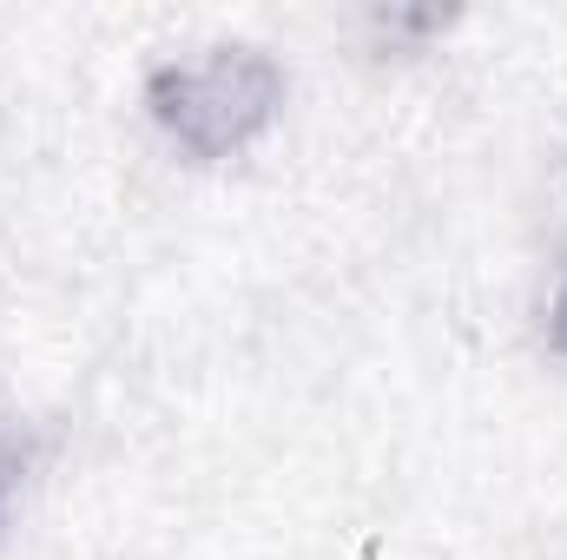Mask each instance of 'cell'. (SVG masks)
Here are the masks:
<instances>
[{"instance_id":"7a4b0ae2","label":"cell","mask_w":567,"mask_h":560,"mask_svg":"<svg viewBox=\"0 0 567 560\" xmlns=\"http://www.w3.org/2000/svg\"><path fill=\"white\" fill-rule=\"evenodd\" d=\"M548 343H555V356H567V278L555 290V303H548Z\"/></svg>"},{"instance_id":"6da1fadb","label":"cell","mask_w":567,"mask_h":560,"mask_svg":"<svg viewBox=\"0 0 567 560\" xmlns=\"http://www.w3.org/2000/svg\"><path fill=\"white\" fill-rule=\"evenodd\" d=\"M145 106L165 126V139L192 158H231L251 145L284 106V73L258 46H212L205 60L158 66L145 80Z\"/></svg>"},{"instance_id":"3957f363","label":"cell","mask_w":567,"mask_h":560,"mask_svg":"<svg viewBox=\"0 0 567 560\" xmlns=\"http://www.w3.org/2000/svg\"><path fill=\"white\" fill-rule=\"evenodd\" d=\"M7 481H13V468H7V455H0V508H7Z\"/></svg>"}]
</instances>
